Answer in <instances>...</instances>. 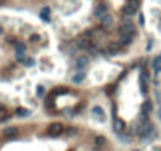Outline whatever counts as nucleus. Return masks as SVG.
Masks as SVG:
<instances>
[{"label": "nucleus", "instance_id": "f257e3e1", "mask_svg": "<svg viewBox=\"0 0 161 151\" xmlns=\"http://www.w3.org/2000/svg\"><path fill=\"white\" fill-rule=\"evenodd\" d=\"M118 35H128V37H132V38L135 37V26H133L130 18H127V16L123 18L120 28H118Z\"/></svg>", "mask_w": 161, "mask_h": 151}, {"label": "nucleus", "instance_id": "f03ea898", "mask_svg": "<svg viewBox=\"0 0 161 151\" xmlns=\"http://www.w3.org/2000/svg\"><path fill=\"white\" fill-rule=\"evenodd\" d=\"M63 132H64V125L59 123V122H54V123H50L49 128H47V134H49L50 137H59Z\"/></svg>", "mask_w": 161, "mask_h": 151}, {"label": "nucleus", "instance_id": "7ed1b4c3", "mask_svg": "<svg viewBox=\"0 0 161 151\" xmlns=\"http://www.w3.org/2000/svg\"><path fill=\"white\" fill-rule=\"evenodd\" d=\"M139 5H140V2H139V0H130V2H128V4L125 5V9H123V11H125V14H127L128 18H130V16H133L135 12L139 11Z\"/></svg>", "mask_w": 161, "mask_h": 151}, {"label": "nucleus", "instance_id": "20e7f679", "mask_svg": "<svg viewBox=\"0 0 161 151\" xmlns=\"http://www.w3.org/2000/svg\"><path fill=\"white\" fill-rule=\"evenodd\" d=\"M113 130H114V134H118V136H123L125 134V122L121 120V118H114V122H113Z\"/></svg>", "mask_w": 161, "mask_h": 151}, {"label": "nucleus", "instance_id": "39448f33", "mask_svg": "<svg viewBox=\"0 0 161 151\" xmlns=\"http://www.w3.org/2000/svg\"><path fill=\"white\" fill-rule=\"evenodd\" d=\"M87 64H88V57H85V56H80V57H76V61H75V66H76V70H78V71H83Z\"/></svg>", "mask_w": 161, "mask_h": 151}, {"label": "nucleus", "instance_id": "423d86ee", "mask_svg": "<svg viewBox=\"0 0 161 151\" xmlns=\"http://www.w3.org/2000/svg\"><path fill=\"white\" fill-rule=\"evenodd\" d=\"M151 111H153V102H151L149 99H146L144 104H142V118H147Z\"/></svg>", "mask_w": 161, "mask_h": 151}, {"label": "nucleus", "instance_id": "0eeeda50", "mask_svg": "<svg viewBox=\"0 0 161 151\" xmlns=\"http://www.w3.org/2000/svg\"><path fill=\"white\" fill-rule=\"evenodd\" d=\"M99 21H101V26L109 28L113 24V16L111 14H106V16H102V18H99Z\"/></svg>", "mask_w": 161, "mask_h": 151}, {"label": "nucleus", "instance_id": "6e6552de", "mask_svg": "<svg viewBox=\"0 0 161 151\" xmlns=\"http://www.w3.org/2000/svg\"><path fill=\"white\" fill-rule=\"evenodd\" d=\"M151 64H153L154 73H161V54H159V56H156V57H154V59H153V63H151Z\"/></svg>", "mask_w": 161, "mask_h": 151}, {"label": "nucleus", "instance_id": "1a4fd4ad", "mask_svg": "<svg viewBox=\"0 0 161 151\" xmlns=\"http://www.w3.org/2000/svg\"><path fill=\"white\" fill-rule=\"evenodd\" d=\"M106 14H109V12H108V5H106V4L97 5V9H95V16H97V18H102V16H106Z\"/></svg>", "mask_w": 161, "mask_h": 151}, {"label": "nucleus", "instance_id": "9d476101", "mask_svg": "<svg viewBox=\"0 0 161 151\" xmlns=\"http://www.w3.org/2000/svg\"><path fill=\"white\" fill-rule=\"evenodd\" d=\"M92 115H94L95 118H99V120H104V111H102V108H99V106H94V108H92Z\"/></svg>", "mask_w": 161, "mask_h": 151}, {"label": "nucleus", "instance_id": "9b49d317", "mask_svg": "<svg viewBox=\"0 0 161 151\" xmlns=\"http://www.w3.org/2000/svg\"><path fill=\"white\" fill-rule=\"evenodd\" d=\"M40 18L43 19L45 23H49V21H50V9H49V7H43V9H42Z\"/></svg>", "mask_w": 161, "mask_h": 151}, {"label": "nucleus", "instance_id": "f8f14e48", "mask_svg": "<svg viewBox=\"0 0 161 151\" xmlns=\"http://www.w3.org/2000/svg\"><path fill=\"white\" fill-rule=\"evenodd\" d=\"M71 80H73V83H82L83 80H85V71H78V73H75Z\"/></svg>", "mask_w": 161, "mask_h": 151}, {"label": "nucleus", "instance_id": "ddd939ff", "mask_svg": "<svg viewBox=\"0 0 161 151\" xmlns=\"http://www.w3.org/2000/svg\"><path fill=\"white\" fill-rule=\"evenodd\" d=\"M118 42L121 44V47L128 45V44L132 42V37H128V35H118Z\"/></svg>", "mask_w": 161, "mask_h": 151}, {"label": "nucleus", "instance_id": "4468645a", "mask_svg": "<svg viewBox=\"0 0 161 151\" xmlns=\"http://www.w3.org/2000/svg\"><path fill=\"white\" fill-rule=\"evenodd\" d=\"M120 49H121V44H120V42H113V44H109V49H108V50L113 54V52H118Z\"/></svg>", "mask_w": 161, "mask_h": 151}, {"label": "nucleus", "instance_id": "2eb2a0df", "mask_svg": "<svg viewBox=\"0 0 161 151\" xmlns=\"http://www.w3.org/2000/svg\"><path fill=\"white\" fill-rule=\"evenodd\" d=\"M4 134H5L7 137H11V136H16V134H18V128H16V127H7V128L4 130Z\"/></svg>", "mask_w": 161, "mask_h": 151}, {"label": "nucleus", "instance_id": "dca6fc26", "mask_svg": "<svg viewBox=\"0 0 161 151\" xmlns=\"http://www.w3.org/2000/svg\"><path fill=\"white\" fill-rule=\"evenodd\" d=\"M16 61H18V63H26V54L24 52H16Z\"/></svg>", "mask_w": 161, "mask_h": 151}, {"label": "nucleus", "instance_id": "f3484780", "mask_svg": "<svg viewBox=\"0 0 161 151\" xmlns=\"http://www.w3.org/2000/svg\"><path fill=\"white\" fill-rule=\"evenodd\" d=\"M16 52H26V45L23 42H16Z\"/></svg>", "mask_w": 161, "mask_h": 151}, {"label": "nucleus", "instance_id": "a211bd4d", "mask_svg": "<svg viewBox=\"0 0 161 151\" xmlns=\"http://www.w3.org/2000/svg\"><path fill=\"white\" fill-rule=\"evenodd\" d=\"M94 143L97 144V146H104V144H106V137H102V136H97V137L94 139Z\"/></svg>", "mask_w": 161, "mask_h": 151}, {"label": "nucleus", "instance_id": "6ab92c4d", "mask_svg": "<svg viewBox=\"0 0 161 151\" xmlns=\"http://www.w3.org/2000/svg\"><path fill=\"white\" fill-rule=\"evenodd\" d=\"M16 113H18V117H30V111H28V110H23V108H19Z\"/></svg>", "mask_w": 161, "mask_h": 151}, {"label": "nucleus", "instance_id": "aec40b11", "mask_svg": "<svg viewBox=\"0 0 161 151\" xmlns=\"http://www.w3.org/2000/svg\"><path fill=\"white\" fill-rule=\"evenodd\" d=\"M37 96H40V97H43V96H45V89L42 87V85H38V87H37Z\"/></svg>", "mask_w": 161, "mask_h": 151}, {"label": "nucleus", "instance_id": "412c9836", "mask_svg": "<svg viewBox=\"0 0 161 151\" xmlns=\"http://www.w3.org/2000/svg\"><path fill=\"white\" fill-rule=\"evenodd\" d=\"M24 64H26V66H33L35 61H33V59H26V63H24Z\"/></svg>", "mask_w": 161, "mask_h": 151}, {"label": "nucleus", "instance_id": "4be33fe9", "mask_svg": "<svg viewBox=\"0 0 161 151\" xmlns=\"http://www.w3.org/2000/svg\"><path fill=\"white\" fill-rule=\"evenodd\" d=\"M0 35H4V28L0 26Z\"/></svg>", "mask_w": 161, "mask_h": 151}, {"label": "nucleus", "instance_id": "5701e85b", "mask_svg": "<svg viewBox=\"0 0 161 151\" xmlns=\"http://www.w3.org/2000/svg\"><path fill=\"white\" fill-rule=\"evenodd\" d=\"M2 5H4V0H0V7H2Z\"/></svg>", "mask_w": 161, "mask_h": 151}]
</instances>
